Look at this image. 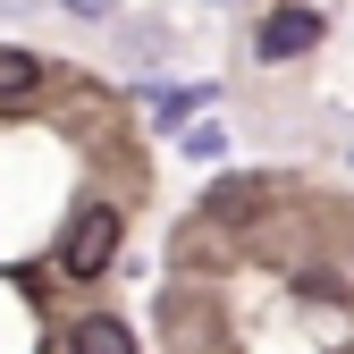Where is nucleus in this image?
I'll return each instance as SVG.
<instances>
[{"instance_id": "nucleus-2", "label": "nucleus", "mask_w": 354, "mask_h": 354, "mask_svg": "<svg viewBox=\"0 0 354 354\" xmlns=\"http://www.w3.org/2000/svg\"><path fill=\"white\" fill-rule=\"evenodd\" d=\"M313 42H321V9H270L261 34H253V51L261 59H295V51H313Z\"/></svg>"}, {"instance_id": "nucleus-3", "label": "nucleus", "mask_w": 354, "mask_h": 354, "mask_svg": "<svg viewBox=\"0 0 354 354\" xmlns=\"http://www.w3.org/2000/svg\"><path fill=\"white\" fill-rule=\"evenodd\" d=\"M68 354H136V337H127V321L93 313V321H76V329H68Z\"/></svg>"}, {"instance_id": "nucleus-6", "label": "nucleus", "mask_w": 354, "mask_h": 354, "mask_svg": "<svg viewBox=\"0 0 354 354\" xmlns=\"http://www.w3.org/2000/svg\"><path fill=\"white\" fill-rule=\"evenodd\" d=\"M59 9H68V17H110L118 0H59Z\"/></svg>"}, {"instance_id": "nucleus-4", "label": "nucleus", "mask_w": 354, "mask_h": 354, "mask_svg": "<svg viewBox=\"0 0 354 354\" xmlns=\"http://www.w3.org/2000/svg\"><path fill=\"white\" fill-rule=\"evenodd\" d=\"M34 84H42V59H34V51H17V42H0V102L34 93Z\"/></svg>"}, {"instance_id": "nucleus-1", "label": "nucleus", "mask_w": 354, "mask_h": 354, "mask_svg": "<svg viewBox=\"0 0 354 354\" xmlns=\"http://www.w3.org/2000/svg\"><path fill=\"white\" fill-rule=\"evenodd\" d=\"M118 245H127V219L110 203H84L76 228H68V245H59V261H68V279H102L110 261H118Z\"/></svg>"}, {"instance_id": "nucleus-5", "label": "nucleus", "mask_w": 354, "mask_h": 354, "mask_svg": "<svg viewBox=\"0 0 354 354\" xmlns=\"http://www.w3.org/2000/svg\"><path fill=\"white\" fill-rule=\"evenodd\" d=\"M186 152H194V160H219V152H228V136H219V127H194Z\"/></svg>"}]
</instances>
